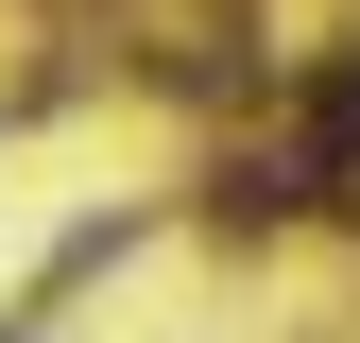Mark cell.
Instances as JSON below:
<instances>
[{
	"mask_svg": "<svg viewBox=\"0 0 360 343\" xmlns=\"http://www.w3.org/2000/svg\"><path fill=\"white\" fill-rule=\"evenodd\" d=\"M326 155H360V69H343V86H326Z\"/></svg>",
	"mask_w": 360,
	"mask_h": 343,
	"instance_id": "obj_1",
	"label": "cell"
}]
</instances>
